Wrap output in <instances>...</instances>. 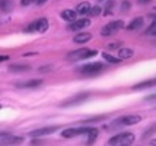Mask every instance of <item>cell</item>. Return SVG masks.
Returning a JSON list of instances; mask_svg holds the SVG:
<instances>
[{
	"label": "cell",
	"mask_w": 156,
	"mask_h": 146,
	"mask_svg": "<svg viewBox=\"0 0 156 146\" xmlns=\"http://www.w3.org/2000/svg\"><path fill=\"white\" fill-rule=\"evenodd\" d=\"M135 135L131 132H123L110 138L109 144L114 146H128L133 143Z\"/></svg>",
	"instance_id": "obj_1"
},
{
	"label": "cell",
	"mask_w": 156,
	"mask_h": 146,
	"mask_svg": "<svg viewBox=\"0 0 156 146\" xmlns=\"http://www.w3.org/2000/svg\"><path fill=\"white\" fill-rule=\"evenodd\" d=\"M97 54V50H91L88 48H81L69 53L67 58L70 61H79L91 58Z\"/></svg>",
	"instance_id": "obj_2"
},
{
	"label": "cell",
	"mask_w": 156,
	"mask_h": 146,
	"mask_svg": "<svg viewBox=\"0 0 156 146\" xmlns=\"http://www.w3.org/2000/svg\"><path fill=\"white\" fill-rule=\"evenodd\" d=\"M123 27H124V22L121 20L111 21L109 24L103 27V28L101 30V34L104 36H109L123 29Z\"/></svg>",
	"instance_id": "obj_3"
},
{
	"label": "cell",
	"mask_w": 156,
	"mask_h": 146,
	"mask_svg": "<svg viewBox=\"0 0 156 146\" xmlns=\"http://www.w3.org/2000/svg\"><path fill=\"white\" fill-rule=\"evenodd\" d=\"M105 65L100 62H90L81 66L79 71L83 75H94L102 71Z\"/></svg>",
	"instance_id": "obj_4"
},
{
	"label": "cell",
	"mask_w": 156,
	"mask_h": 146,
	"mask_svg": "<svg viewBox=\"0 0 156 146\" xmlns=\"http://www.w3.org/2000/svg\"><path fill=\"white\" fill-rule=\"evenodd\" d=\"M88 98V93H80V94H76V95L69 97L67 100H66L61 104V106H62V107H70V106H76V105H79L81 103H84Z\"/></svg>",
	"instance_id": "obj_5"
},
{
	"label": "cell",
	"mask_w": 156,
	"mask_h": 146,
	"mask_svg": "<svg viewBox=\"0 0 156 146\" xmlns=\"http://www.w3.org/2000/svg\"><path fill=\"white\" fill-rule=\"evenodd\" d=\"M142 120L140 115H126L120 117L114 122L116 126H133L137 124Z\"/></svg>",
	"instance_id": "obj_6"
},
{
	"label": "cell",
	"mask_w": 156,
	"mask_h": 146,
	"mask_svg": "<svg viewBox=\"0 0 156 146\" xmlns=\"http://www.w3.org/2000/svg\"><path fill=\"white\" fill-rule=\"evenodd\" d=\"M91 127H79V128H69L62 131L61 135L65 138H73L81 135H87Z\"/></svg>",
	"instance_id": "obj_7"
},
{
	"label": "cell",
	"mask_w": 156,
	"mask_h": 146,
	"mask_svg": "<svg viewBox=\"0 0 156 146\" xmlns=\"http://www.w3.org/2000/svg\"><path fill=\"white\" fill-rule=\"evenodd\" d=\"M58 129L57 126H48V127H43L41 129H35L29 133L30 137L34 138H37V137L44 136V135H48L53 133Z\"/></svg>",
	"instance_id": "obj_8"
},
{
	"label": "cell",
	"mask_w": 156,
	"mask_h": 146,
	"mask_svg": "<svg viewBox=\"0 0 156 146\" xmlns=\"http://www.w3.org/2000/svg\"><path fill=\"white\" fill-rule=\"evenodd\" d=\"M90 24H91V21L89 19H88V18H82V19L78 20L77 21H75L73 24H70L69 26V29L71 31L76 32L88 27Z\"/></svg>",
	"instance_id": "obj_9"
},
{
	"label": "cell",
	"mask_w": 156,
	"mask_h": 146,
	"mask_svg": "<svg viewBox=\"0 0 156 146\" xmlns=\"http://www.w3.org/2000/svg\"><path fill=\"white\" fill-rule=\"evenodd\" d=\"M43 81L41 79H31V80L15 84V86L18 88H34L41 85Z\"/></svg>",
	"instance_id": "obj_10"
},
{
	"label": "cell",
	"mask_w": 156,
	"mask_h": 146,
	"mask_svg": "<svg viewBox=\"0 0 156 146\" xmlns=\"http://www.w3.org/2000/svg\"><path fill=\"white\" fill-rule=\"evenodd\" d=\"M24 141V138L19 136H14V135L8 134L5 137L0 140V143L4 144H21Z\"/></svg>",
	"instance_id": "obj_11"
},
{
	"label": "cell",
	"mask_w": 156,
	"mask_h": 146,
	"mask_svg": "<svg viewBox=\"0 0 156 146\" xmlns=\"http://www.w3.org/2000/svg\"><path fill=\"white\" fill-rule=\"evenodd\" d=\"M49 27L48 20L45 18H40L39 20L35 21V30L39 33H45Z\"/></svg>",
	"instance_id": "obj_12"
},
{
	"label": "cell",
	"mask_w": 156,
	"mask_h": 146,
	"mask_svg": "<svg viewBox=\"0 0 156 146\" xmlns=\"http://www.w3.org/2000/svg\"><path fill=\"white\" fill-rule=\"evenodd\" d=\"M145 21L143 17H137L135 18L129 24H128L127 29L128 30H140L144 24Z\"/></svg>",
	"instance_id": "obj_13"
},
{
	"label": "cell",
	"mask_w": 156,
	"mask_h": 146,
	"mask_svg": "<svg viewBox=\"0 0 156 146\" xmlns=\"http://www.w3.org/2000/svg\"><path fill=\"white\" fill-rule=\"evenodd\" d=\"M91 38H92L91 33H88V32H83V33H80L76 35L73 38V41L76 43H85L89 41Z\"/></svg>",
	"instance_id": "obj_14"
},
{
	"label": "cell",
	"mask_w": 156,
	"mask_h": 146,
	"mask_svg": "<svg viewBox=\"0 0 156 146\" xmlns=\"http://www.w3.org/2000/svg\"><path fill=\"white\" fill-rule=\"evenodd\" d=\"M156 81L155 79H151V80L145 81V82H140V83L135 85L133 87V90H143V89H147V88H152L155 85Z\"/></svg>",
	"instance_id": "obj_15"
},
{
	"label": "cell",
	"mask_w": 156,
	"mask_h": 146,
	"mask_svg": "<svg viewBox=\"0 0 156 146\" xmlns=\"http://www.w3.org/2000/svg\"><path fill=\"white\" fill-rule=\"evenodd\" d=\"M76 15H76V12L75 11L71 10V9L64 10L61 13V17L62 18V19L66 21H69V22L74 21L76 18Z\"/></svg>",
	"instance_id": "obj_16"
},
{
	"label": "cell",
	"mask_w": 156,
	"mask_h": 146,
	"mask_svg": "<svg viewBox=\"0 0 156 146\" xmlns=\"http://www.w3.org/2000/svg\"><path fill=\"white\" fill-rule=\"evenodd\" d=\"M13 9V2L12 0H0V9L2 12H10Z\"/></svg>",
	"instance_id": "obj_17"
},
{
	"label": "cell",
	"mask_w": 156,
	"mask_h": 146,
	"mask_svg": "<svg viewBox=\"0 0 156 146\" xmlns=\"http://www.w3.org/2000/svg\"><path fill=\"white\" fill-rule=\"evenodd\" d=\"M30 67L27 65H19V64H16V65H11L9 66V71L14 73L18 72H23V71H26L30 70Z\"/></svg>",
	"instance_id": "obj_18"
},
{
	"label": "cell",
	"mask_w": 156,
	"mask_h": 146,
	"mask_svg": "<svg viewBox=\"0 0 156 146\" xmlns=\"http://www.w3.org/2000/svg\"><path fill=\"white\" fill-rule=\"evenodd\" d=\"M90 9H91V5H90V3L88 2H83L78 5V6L76 7V11H77V12L79 15H85V14H88Z\"/></svg>",
	"instance_id": "obj_19"
},
{
	"label": "cell",
	"mask_w": 156,
	"mask_h": 146,
	"mask_svg": "<svg viewBox=\"0 0 156 146\" xmlns=\"http://www.w3.org/2000/svg\"><path fill=\"white\" fill-rule=\"evenodd\" d=\"M134 54V51L130 48H123L119 51L118 55L121 59H126L132 57Z\"/></svg>",
	"instance_id": "obj_20"
},
{
	"label": "cell",
	"mask_w": 156,
	"mask_h": 146,
	"mask_svg": "<svg viewBox=\"0 0 156 146\" xmlns=\"http://www.w3.org/2000/svg\"><path fill=\"white\" fill-rule=\"evenodd\" d=\"M99 131L98 129H96V128H93L91 127V130L88 132V133L87 134L88 135V143L89 144H92L95 141L96 138H97L98 135Z\"/></svg>",
	"instance_id": "obj_21"
},
{
	"label": "cell",
	"mask_w": 156,
	"mask_h": 146,
	"mask_svg": "<svg viewBox=\"0 0 156 146\" xmlns=\"http://www.w3.org/2000/svg\"><path fill=\"white\" fill-rule=\"evenodd\" d=\"M102 57L105 59L106 61H108L110 63H119V62H121V59H119V58L115 57V56H112L111 54H108L107 53H102Z\"/></svg>",
	"instance_id": "obj_22"
},
{
	"label": "cell",
	"mask_w": 156,
	"mask_h": 146,
	"mask_svg": "<svg viewBox=\"0 0 156 146\" xmlns=\"http://www.w3.org/2000/svg\"><path fill=\"white\" fill-rule=\"evenodd\" d=\"M101 8L100 7L99 5H95L94 7L91 8L89 10V12H88L91 16L95 17V16H98L99 15H101Z\"/></svg>",
	"instance_id": "obj_23"
},
{
	"label": "cell",
	"mask_w": 156,
	"mask_h": 146,
	"mask_svg": "<svg viewBox=\"0 0 156 146\" xmlns=\"http://www.w3.org/2000/svg\"><path fill=\"white\" fill-rule=\"evenodd\" d=\"M146 33H147L148 35H150V36H155L156 33V23L155 21H154L152 24H150L148 29L146 30Z\"/></svg>",
	"instance_id": "obj_24"
},
{
	"label": "cell",
	"mask_w": 156,
	"mask_h": 146,
	"mask_svg": "<svg viewBox=\"0 0 156 146\" xmlns=\"http://www.w3.org/2000/svg\"><path fill=\"white\" fill-rule=\"evenodd\" d=\"M130 6H131V5H130V3H129V2L126 1H126L123 2V4H122L121 9L123 12H126V11H128L129 9H130Z\"/></svg>",
	"instance_id": "obj_25"
},
{
	"label": "cell",
	"mask_w": 156,
	"mask_h": 146,
	"mask_svg": "<svg viewBox=\"0 0 156 146\" xmlns=\"http://www.w3.org/2000/svg\"><path fill=\"white\" fill-rule=\"evenodd\" d=\"M120 45H121V43H110L109 45L108 46V50H116V49H117L118 47H120Z\"/></svg>",
	"instance_id": "obj_26"
},
{
	"label": "cell",
	"mask_w": 156,
	"mask_h": 146,
	"mask_svg": "<svg viewBox=\"0 0 156 146\" xmlns=\"http://www.w3.org/2000/svg\"><path fill=\"white\" fill-rule=\"evenodd\" d=\"M50 69V67L49 65H46V66H42L39 68V71L41 72H48Z\"/></svg>",
	"instance_id": "obj_27"
},
{
	"label": "cell",
	"mask_w": 156,
	"mask_h": 146,
	"mask_svg": "<svg viewBox=\"0 0 156 146\" xmlns=\"http://www.w3.org/2000/svg\"><path fill=\"white\" fill-rule=\"evenodd\" d=\"M32 2V0H21V4L23 6H27Z\"/></svg>",
	"instance_id": "obj_28"
},
{
	"label": "cell",
	"mask_w": 156,
	"mask_h": 146,
	"mask_svg": "<svg viewBox=\"0 0 156 146\" xmlns=\"http://www.w3.org/2000/svg\"><path fill=\"white\" fill-rule=\"evenodd\" d=\"M9 59V56H7V55H1L0 56V62H4V61L8 60Z\"/></svg>",
	"instance_id": "obj_29"
},
{
	"label": "cell",
	"mask_w": 156,
	"mask_h": 146,
	"mask_svg": "<svg viewBox=\"0 0 156 146\" xmlns=\"http://www.w3.org/2000/svg\"><path fill=\"white\" fill-rule=\"evenodd\" d=\"M151 1H152V0H138L139 3H140V4H143V5L147 4V3L150 2Z\"/></svg>",
	"instance_id": "obj_30"
},
{
	"label": "cell",
	"mask_w": 156,
	"mask_h": 146,
	"mask_svg": "<svg viewBox=\"0 0 156 146\" xmlns=\"http://www.w3.org/2000/svg\"><path fill=\"white\" fill-rule=\"evenodd\" d=\"M9 133H6V132H0V140L2 139L4 137H5Z\"/></svg>",
	"instance_id": "obj_31"
},
{
	"label": "cell",
	"mask_w": 156,
	"mask_h": 146,
	"mask_svg": "<svg viewBox=\"0 0 156 146\" xmlns=\"http://www.w3.org/2000/svg\"><path fill=\"white\" fill-rule=\"evenodd\" d=\"M37 1V3L38 5H42L44 4V3H45L46 2H47L48 0H36Z\"/></svg>",
	"instance_id": "obj_32"
},
{
	"label": "cell",
	"mask_w": 156,
	"mask_h": 146,
	"mask_svg": "<svg viewBox=\"0 0 156 146\" xmlns=\"http://www.w3.org/2000/svg\"><path fill=\"white\" fill-rule=\"evenodd\" d=\"M1 108H2V105L0 104V109H1Z\"/></svg>",
	"instance_id": "obj_33"
}]
</instances>
